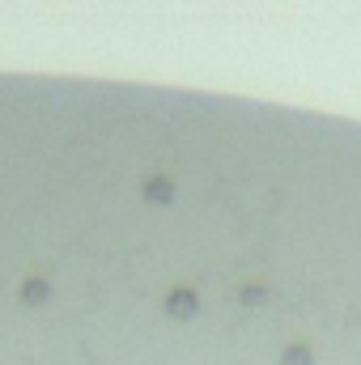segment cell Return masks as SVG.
<instances>
[{
	"label": "cell",
	"mask_w": 361,
	"mask_h": 365,
	"mask_svg": "<svg viewBox=\"0 0 361 365\" xmlns=\"http://www.w3.org/2000/svg\"><path fill=\"white\" fill-rule=\"evenodd\" d=\"M200 310H204V302H200V293H195L191 284H175V289L166 293V314H171L175 323H191Z\"/></svg>",
	"instance_id": "obj_1"
},
{
	"label": "cell",
	"mask_w": 361,
	"mask_h": 365,
	"mask_svg": "<svg viewBox=\"0 0 361 365\" xmlns=\"http://www.w3.org/2000/svg\"><path fill=\"white\" fill-rule=\"evenodd\" d=\"M141 195H145V204H153V208H171V204H175V182L166 179V175H153V179H145Z\"/></svg>",
	"instance_id": "obj_2"
},
{
	"label": "cell",
	"mask_w": 361,
	"mask_h": 365,
	"mask_svg": "<svg viewBox=\"0 0 361 365\" xmlns=\"http://www.w3.org/2000/svg\"><path fill=\"white\" fill-rule=\"evenodd\" d=\"M47 297H51V280L47 276H26L21 280V302L26 306H43Z\"/></svg>",
	"instance_id": "obj_3"
},
{
	"label": "cell",
	"mask_w": 361,
	"mask_h": 365,
	"mask_svg": "<svg viewBox=\"0 0 361 365\" xmlns=\"http://www.w3.org/2000/svg\"><path fill=\"white\" fill-rule=\"evenodd\" d=\"M280 365H315L310 344H289V349H285V357H280Z\"/></svg>",
	"instance_id": "obj_4"
},
{
	"label": "cell",
	"mask_w": 361,
	"mask_h": 365,
	"mask_svg": "<svg viewBox=\"0 0 361 365\" xmlns=\"http://www.w3.org/2000/svg\"><path fill=\"white\" fill-rule=\"evenodd\" d=\"M238 302H243V306H264V302H268V289H264V284H243Z\"/></svg>",
	"instance_id": "obj_5"
}]
</instances>
